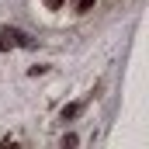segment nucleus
Here are the masks:
<instances>
[{
    "label": "nucleus",
    "mask_w": 149,
    "mask_h": 149,
    "mask_svg": "<svg viewBox=\"0 0 149 149\" xmlns=\"http://www.w3.org/2000/svg\"><path fill=\"white\" fill-rule=\"evenodd\" d=\"M17 45H31V38L17 28H3L0 31V49H17Z\"/></svg>",
    "instance_id": "obj_1"
},
{
    "label": "nucleus",
    "mask_w": 149,
    "mask_h": 149,
    "mask_svg": "<svg viewBox=\"0 0 149 149\" xmlns=\"http://www.w3.org/2000/svg\"><path fill=\"white\" fill-rule=\"evenodd\" d=\"M76 3H80V10H90V7H94L97 0H76Z\"/></svg>",
    "instance_id": "obj_2"
},
{
    "label": "nucleus",
    "mask_w": 149,
    "mask_h": 149,
    "mask_svg": "<svg viewBox=\"0 0 149 149\" xmlns=\"http://www.w3.org/2000/svg\"><path fill=\"white\" fill-rule=\"evenodd\" d=\"M45 3H49V7H59V3H63V0H45Z\"/></svg>",
    "instance_id": "obj_3"
}]
</instances>
